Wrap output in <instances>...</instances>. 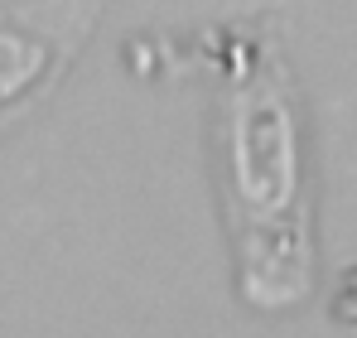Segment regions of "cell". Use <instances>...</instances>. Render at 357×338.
Returning a JSON list of instances; mask_svg holds the SVG:
<instances>
[{"mask_svg":"<svg viewBox=\"0 0 357 338\" xmlns=\"http://www.w3.org/2000/svg\"><path fill=\"white\" fill-rule=\"evenodd\" d=\"M102 0H29L0 10V126L29 112L87 39Z\"/></svg>","mask_w":357,"mask_h":338,"instance_id":"1","label":"cell"}]
</instances>
